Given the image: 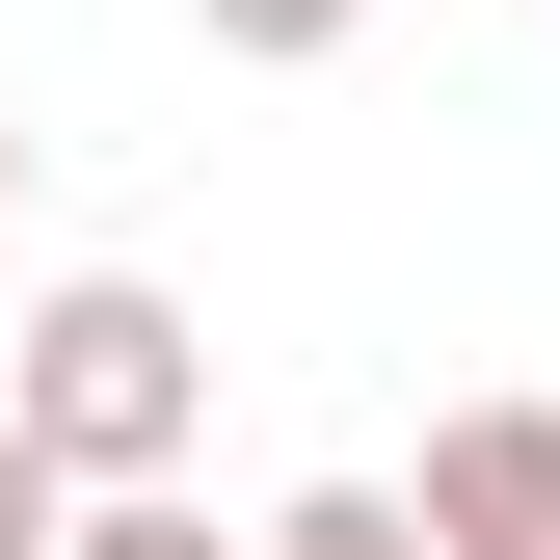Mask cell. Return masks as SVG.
I'll use <instances>...</instances> for the list:
<instances>
[{
  "label": "cell",
  "mask_w": 560,
  "mask_h": 560,
  "mask_svg": "<svg viewBox=\"0 0 560 560\" xmlns=\"http://www.w3.org/2000/svg\"><path fill=\"white\" fill-rule=\"evenodd\" d=\"M54 534H81V480H54V428L0 400V560H54Z\"/></svg>",
  "instance_id": "obj_6"
},
{
  "label": "cell",
  "mask_w": 560,
  "mask_h": 560,
  "mask_svg": "<svg viewBox=\"0 0 560 560\" xmlns=\"http://www.w3.org/2000/svg\"><path fill=\"white\" fill-rule=\"evenodd\" d=\"M400 508H428V560H508V534H560V400H454Z\"/></svg>",
  "instance_id": "obj_2"
},
{
  "label": "cell",
  "mask_w": 560,
  "mask_h": 560,
  "mask_svg": "<svg viewBox=\"0 0 560 560\" xmlns=\"http://www.w3.org/2000/svg\"><path fill=\"white\" fill-rule=\"evenodd\" d=\"M0 187H27V133H0Z\"/></svg>",
  "instance_id": "obj_7"
},
{
  "label": "cell",
  "mask_w": 560,
  "mask_h": 560,
  "mask_svg": "<svg viewBox=\"0 0 560 560\" xmlns=\"http://www.w3.org/2000/svg\"><path fill=\"white\" fill-rule=\"evenodd\" d=\"M508 560H560V534H508Z\"/></svg>",
  "instance_id": "obj_8"
},
{
  "label": "cell",
  "mask_w": 560,
  "mask_h": 560,
  "mask_svg": "<svg viewBox=\"0 0 560 560\" xmlns=\"http://www.w3.org/2000/svg\"><path fill=\"white\" fill-rule=\"evenodd\" d=\"M0 400L54 428V480H187L214 347H187V294H161V267H54V294L0 320Z\"/></svg>",
  "instance_id": "obj_1"
},
{
  "label": "cell",
  "mask_w": 560,
  "mask_h": 560,
  "mask_svg": "<svg viewBox=\"0 0 560 560\" xmlns=\"http://www.w3.org/2000/svg\"><path fill=\"white\" fill-rule=\"evenodd\" d=\"M54 560H267V534H214L187 480H81V534H54Z\"/></svg>",
  "instance_id": "obj_3"
},
{
  "label": "cell",
  "mask_w": 560,
  "mask_h": 560,
  "mask_svg": "<svg viewBox=\"0 0 560 560\" xmlns=\"http://www.w3.org/2000/svg\"><path fill=\"white\" fill-rule=\"evenodd\" d=\"M267 560H428V508H400V480H294V508H267Z\"/></svg>",
  "instance_id": "obj_4"
},
{
  "label": "cell",
  "mask_w": 560,
  "mask_h": 560,
  "mask_svg": "<svg viewBox=\"0 0 560 560\" xmlns=\"http://www.w3.org/2000/svg\"><path fill=\"white\" fill-rule=\"evenodd\" d=\"M187 27H214V54H241V81H320V54H347V27H374V0H187Z\"/></svg>",
  "instance_id": "obj_5"
}]
</instances>
